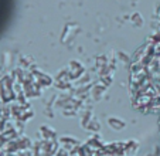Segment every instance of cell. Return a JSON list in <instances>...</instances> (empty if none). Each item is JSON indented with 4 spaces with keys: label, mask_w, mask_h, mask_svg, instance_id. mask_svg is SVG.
Returning <instances> with one entry per match:
<instances>
[{
    "label": "cell",
    "mask_w": 160,
    "mask_h": 156,
    "mask_svg": "<svg viewBox=\"0 0 160 156\" xmlns=\"http://www.w3.org/2000/svg\"><path fill=\"white\" fill-rule=\"evenodd\" d=\"M9 10H10V0H0V27L6 21L7 16H9Z\"/></svg>",
    "instance_id": "1"
}]
</instances>
